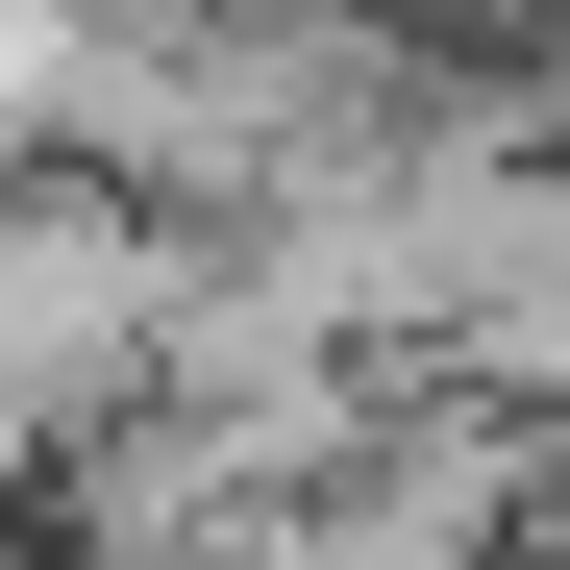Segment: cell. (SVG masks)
Here are the masks:
<instances>
[{"label": "cell", "instance_id": "6da1fadb", "mask_svg": "<svg viewBox=\"0 0 570 570\" xmlns=\"http://www.w3.org/2000/svg\"><path fill=\"white\" fill-rule=\"evenodd\" d=\"M149 298H174V248L125 199H0V397H26V422L125 397V372H149Z\"/></svg>", "mask_w": 570, "mask_h": 570}, {"label": "cell", "instance_id": "7a4b0ae2", "mask_svg": "<svg viewBox=\"0 0 570 570\" xmlns=\"http://www.w3.org/2000/svg\"><path fill=\"white\" fill-rule=\"evenodd\" d=\"M75 75H100V0H0V174L75 149Z\"/></svg>", "mask_w": 570, "mask_h": 570}]
</instances>
